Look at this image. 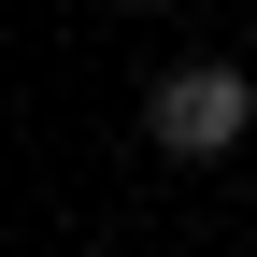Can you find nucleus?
Here are the masks:
<instances>
[{
    "mask_svg": "<svg viewBox=\"0 0 257 257\" xmlns=\"http://www.w3.org/2000/svg\"><path fill=\"white\" fill-rule=\"evenodd\" d=\"M243 128H257V72L243 57H186V72L143 86V143L157 157H229Z\"/></svg>",
    "mask_w": 257,
    "mask_h": 257,
    "instance_id": "1",
    "label": "nucleus"
},
{
    "mask_svg": "<svg viewBox=\"0 0 257 257\" xmlns=\"http://www.w3.org/2000/svg\"><path fill=\"white\" fill-rule=\"evenodd\" d=\"M128 15H157V0H128Z\"/></svg>",
    "mask_w": 257,
    "mask_h": 257,
    "instance_id": "2",
    "label": "nucleus"
}]
</instances>
